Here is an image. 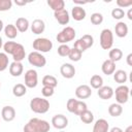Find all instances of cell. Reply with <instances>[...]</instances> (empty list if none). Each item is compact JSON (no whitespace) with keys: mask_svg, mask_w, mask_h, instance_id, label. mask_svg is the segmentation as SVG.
<instances>
[{"mask_svg":"<svg viewBox=\"0 0 132 132\" xmlns=\"http://www.w3.org/2000/svg\"><path fill=\"white\" fill-rule=\"evenodd\" d=\"M4 53L7 55H11L14 62H22L26 57L25 47L23 44L14 42V41H6L3 44Z\"/></svg>","mask_w":132,"mask_h":132,"instance_id":"6da1fadb","label":"cell"},{"mask_svg":"<svg viewBox=\"0 0 132 132\" xmlns=\"http://www.w3.org/2000/svg\"><path fill=\"white\" fill-rule=\"evenodd\" d=\"M51 125L47 121L38 118L31 119L23 128L24 132H48Z\"/></svg>","mask_w":132,"mask_h":132,"instance_id":"7a4b0ae2","label":"cell"},{"mask_svg":"<svg viewBox=\"0 0 132 132\" xmlns=\"http://www.w3.org/2000/svg\"><path fill=\"white\" fill-rule=\"evenodd\" d=\"M30 108L35 113H45L50 109V102L47 99L41 97H34L30 101Z\"/></svg>","mask_w":132,"mask_h":132,"instance_id":"3957f363","label":"cell"},{"mask_svg":"<svg viewBox=\"0 0 132 132\" xmlns=\"http://www.w3.org/2000/svg\"><path fill=\"white\" fill-rule=\"evenodd\" d=\"M75 30L70 27V26H67L65 28H63L56 36V39L59 43L61 44H67V42L69 41H72L74 38H75Z\"/></svg>","mask_w":132,"mask_h":132,"instance_id":"277c9868","label":"cell"},{"mask_svg":"<svg viewBox=\"0 0 132 132\" xmlns=\"http://www.w3.org/2000/svg\"><path fill=\"white\" fill-rule=\"evenodd\" d=\"M33 48L38 53H48L53 48V42L45 37H39L34 39L33 41Z\"/></svg>","mask_w":132,"mask_h":132,"instance_id":"5b68a950","label":"cell"},{"mask_svg":"<svg viewBox=\"0 0 132 132\" xmlns=\"http://www.w3.org/2000/svg\"><path fill=\"white\" fill-rule=\"evenodd\" d=\"M113 44V33L110 29H103L100 33V46L103 50H110Z\"/></svg>","mask_w":132,"mask_h":132,"instance_id":"8992f818","label":"cell"},{"mask_svg":"<svg viewBox=\"0 0 132 132\" xmlns=\"http://www.w3.org/2000/svg\"><path fill=\"white\" fill-rule=\"evenodd\" d=\"M28 62L32 66H35V67H38V68H42L46 64V59L41 53H38V52L34 51V52H31L28 55Z\"/></svg>","mask_w":132,"mask_h":132,"instance_id":"52a82bcc","label":"cell"},{"mask_svg":"<svg viewBox=\"0 0 132 132\" xmlns=\"http://www.w3.org/2000/svg\"><path fill=\"white\" fill-rule=\"evenodd\" d=\"M129 92L130 90L126 85H120L118 88H116V91H113V94L116 95L117 103L121 105L126 103L129 99Z\"/></svg>","mask_w":132,"mask_h":132,"instance_id":"ba28073f","label":"cell"},{"mask_svg":"<svg viewBox=\"0 0 132 132\" xmlns=\"http://www.w3.org/2000/svg\"><path fill=\"white\" fill-rule=\"evenodd\" d=\"M38 85V74L34 69H29L25 73V86L27 88L33 89Z\"/></svg>","mask_w":132,"mask_h":132,"instance_id":"9c48e42d","label":"cell"},{"mask_svg":"<svg viewBox=\"0 0 132 132\" xmlns=\"http://www.w3.org/2000/svg\"><path fill=\"white\" fill-rule=\"evenodd\" d=\"M52 125L58 130H63L68 126V119L62 113L55 114L52 118Z\"/></svg>","mask_w":132,"mask_h":132,"instance_id":"30bf717a","label":"cell"},{"mask_svg":"<svg viewBox=\"0 0 132 132\" xmlns=\"http://www.w3.org/2000/svg\"><path fill=\"white\" fill-rule=\"evenodd\" d=\"M60 73L64 78H72L75 75V67L70 63H64L60 67Z\"/></svg>","mask_w":132,"mask_h":132,"instance_id":"8fae6325","label":"cell"},{"mask_svg":"<svg viewBox=\"0 0 132 132\" xmlns=\"http://www.w3.org/2000/svg\"><path fill=\"white\" fill-rule=\"evenodd\" d=\"M92 95L91 87L88 85H80L75 89V96L78 99H87Z\"/></svg>","mask_w":132,"mask_h":132,"instance_id":"7c38bea8","label":"cell"},{"mask_svg":"<svg viewBox=\"0 0 132 132\" xmlns=\"http://www.w3.org/2000/svg\"><path fill=\"white\" fill-rule=\"evenodd\" d=\"M54 16L60 25H67L69 23V20H70L69 12L65 8L58 10V11H54Z\"/></svg>","mask_w":132,"mask_h":132,"instance_id":"4fadbf2b","label":"cell"},{"mask_svg":"<svg viewBox=\"0 0 132 132\" xmlns=\"http://www.w3.org/2000/svg\"><path fill=\"white\" fill-rule=\"evenodd\" d=\"M30 26H31L32 33L36 34V35H39V34L43 33L44 30H45V23L41 19H35Z\"/></svg>","mask_w":132,"mask_h":132,"instance_id":"5bb4252c","label":"cell"},{"mask_svg":"<svg viewBox=\"0 0 132 132\" xmlns=\"http://www.w3.org/2000/svg\"><path fill=\"white\" fill-rule=\"evenodd\" d=\"M1 118L5 121V122H11L14 120L15 118V109L10 106V105H6L2 108L1 110Z\"/></svg>","mask_w":132,"mask_h":132,"instance_id":"9a60e30c","label":"cell"},{"mask_svg":"<svg viewBox=\"0 0 132 132\" xmlns=\"http://www.w3.org/2000/svg\"><path fill=\"white\" fill-rule=\"evenodd\" d=\"M109 131V124L105 119H98L94 126L93 132H108Z\"/></svg>","mask_w":132,"mask_h":132,"instance_id":"2e32d148","label":"cell"},{"mask_svg":"<svg viewBox=\"0 0 132 132\" xmlns=\"http://www.w3.org/2000/svg\"><path fill=\"white\" fill-rule=\"evenodd\" d=\"M86 15H87V12H86L85 8H82V6L75 5L71 9V16L73 18L74 21H77V22L82 21V20H85Z\"/></svg>","mask_w":132,"mask_h":132,"instance_id":"e0dca14e","label":"cell"},{"mask_svg":"<svg viewBox=\"0 0 132 132\" xmlns=\"http://www.w3.org/2000/svg\"><path fill=\"white\" fill-rule=\"evenodd\" d=\"M97 95L103 100H108L113 96V89L109 86H102L100 89H98Z\"/></svg>","mask_w":132,"mask_h":132,"instance_id":"ac0fdd59","label":"cell"},{"mask_svg":"<svg viewBox=\"0 0 132 132\" xmlns=\"http://www.w3.org/2000/svg\"><path fill=\"white\" fill-rule=\"evenodd\" d=\"M101 70L105 75H111L116 71V63L109 59H106L101 65Z\"/></svg>","mask_w":132,"mask_h":132,"instance_id":"d6986e66","label":"cell"},{"mask_svg":"<svg viewBox=\"0 0 132 132\" xmlns=\"http://www.w3.org/2000/svg\"><path fill=\"white\" fill-rule=\"evenodd\" d=\"M128 31H129L128 26H127V24L124 23V22H119V23H117L116 26H114L116 35H117L118 37H120V38L126 37L127 34H128Z\"/></svg>","mask_w":132,"mask_h":132,"instance_id":"ffe728a7","label":"cell"},{"mask_svg":"<svg viewBox=\"0 0 132 132\" xmlns=\"http://www.w3.org/2000/svg\"><path fill=\"white\" fill-rule=\"evenodd\" d=\"M24 71V66L21 62H12L10 65H9V73L11 76H14V77H18L20 76Z\"/></svg>","mask_w":132,"mask_h":132,"instance_id":"44dd1931","label":"cell"},{"mask_svg":"<svg viewBox=\"0 0 132 132\" xmlns=\"http://www.w3.org/2000/svg\"><path fill=\"white\" fill-rule=\"evenodd\" d=\"M14 26H15V28H16V30H18L19 32L24 33V32H26V31L29 29L30 24H29V21H28L26 18L20 16V18L16 19Z\"/></svg>","mask_w":132,"mask_h":132,"instance_id":"7402d4cb","label":"cell"},{"mask_svg":"<svg viewBox=\"0 0 132 132\" xmlns=\"http://www.w3.org/2000/svg\"><path fill=\"white\" fill-rule=\"evenodd\" d=\"M113 79L119 85H124L128 79V74L125 70H122V69L116 70L113 72Z\"/></svg>","mask_w":132,"mask_h":132,"instance_id":"603a6c76","label":"cell"},{"mask_svg":"<svg viewBox=\"0 0 132 132\" xmlns=\"http://www.w3.org/2000/svg\"><path fill=\"white\" fill-rule=\"evenodd\" d=\"M18 32L19 31L16 30L15 26L12 25V24H8L4 27V34L8 39H14L19 34Z\"/></svg>","mask_w":132,"mask_h":132,"instance_id":"cb8c5ba5","label":"cell"},{"mask_svg":"<svg viewBox=\"0 0 132 132\" xmlns=\"http://www.w3.org/2000/svg\"><path fill=\"white\" fill-rule=\"evenodd\" d=\"M41 84L45 87H51V88H56L58 86V80L57 78L54 76V75H50V74H46L42 77V81Z\"/></svg>","mask_w":132,"mask_h":132,"instance_id":"d4e9b609","label":"cell"},{"mask_svg":"<svg viewBox=\"0 0 132 132\" xmlns=\"http://www.w3.org/2000/svg\"><path fill=\"white\" fill-rule=\"evenodd\" d=\"M122 112H123V107L119 103H112L108 107V113L111 117H114V118L120 117L122 114Z\"/></svg>","mask_w":132,"mask_h":132,"instance_id":"484cf974","label":"cell"},{"mask_svg":"<svg viewBox=\"0 0 132 132\" xmlns=\"http://www.w3.org/2000/svg\"><path fill=\"white\" fill-rule=\"evenodd\" d=\"M47 5L54 11H58L65 8V1L64 0H47Z\"/></svg>","mask_w":132,"mask_h":132,"instance_id":"4316f807","label":"cell"},{"mask_svg":"<svg viewBox=\"0 0 132 132\" xmlns=\"http://www.w3.org/2000/svg\"><path fill=\"white\" fill-rule=\"evenodd\" d=\"M90 85L93 89H100L102 86H103V78L101 75L99 74H94L91 76V79H90Z\"/></svg>","mask_w":132,"mask_h":132,"instance_id":"83f0119b","label":"cell"},{"mask_svg":"<svg viewBox=\"0 0 132 132\" xmlns=\"http://www.w3.org/2000/svg\"><path fill=\"white\" fill-rule=\"evenodd\" d=\"M78 40L80 41V43L82 44V46H84V48H85L86 51H87L88 48H90V47L94 44V38H93V36L90 35V34H85V35L81 36Z\"/></svg>","mask_w":132,"mask_h":132,"instance_id":"f1b7e54d","label":"cell"},{"mask_svg":"<svg viewBox=\"0 0 132 132\" xmlns=\"http://www.w3.org/2000/svg\"><path fill=\"white\" fill-rule=\"evenodd\" d=\"M27 93V87L23 84H16L12 88V94L15 97H23Z\"/></svg>","mask_w":132,"mask_h":132,"instance_id":"f546056e","label":"cell"},{"mask_svg":"<svg viewBox=\"0 0 132 132\" xmlns=\"http://www.w3.org/2000/svg\"><path fill=\"white\" fill-rule=\"evenodd\" d=\"M108 57H109V60H111L112 62L116 63V62L120 61L123 58V52L120 48H118V47L111 48L109 51V53H108Z\"/></svg>","mask_w":132,"mask_h":132,"instance_id":"4dcf8cb0","label":"cell"},{"mask_svg":"<svg viewBox=\"0 0 132 132\" xmlns=\"http://www.w3.org/2000/svg\"><path fill=\"white\" fill-rule=\"evenodd\" d=\"M78 117H79L80 121H81L82 123H85V124H92L93 121H94V114H93V112H92L91 110H89V109L85 110V111H84L82 113H80Z\"/></svg>","mask_w":132,"mask_h":132,"instance_id":"1f68e13d","label":"cell"},{"mask_svg":"<svg viewBox=\"0 0 132 132\" xmlns=\"http://www.w3.org/2000/svg\"><path fill=\"white\" fill-rule=\"evenodd\" d=\"M81 55L82 53H80L79 51H77L76 48H70V52L68 54V58L72 61V62H78L81 59Z\"/></svg>","mask_w":132,"mask_h":132,"instance_id":"d6a6232c","label":"cell"},{"mask_svg":"<svg viewBox=\"0 0 132 132\" xmlns=\"http://www.w3.org/2000/svg\"><path fill=\"white\" fill-rule=\"evenodd\" d=\"M8 56L5 53H0V71H4L8 67Z\"/></svg>","mask_w":132,"mask_h":132,"instance_id":"836d02e7","label":"cell"},{"mask_svg":"<svg viewBox=\"0 0 132 132\" xmlns=\"http://www.w3.org/2000/svg\"><path fill=\"white\" fill-rule=\"evenodd\" d=\"M88 109V105H87V103L86 102H84V101H80V100H78L77 101V103H76V106H75V109H74V114H76V116H79L80 113H82L85 110H87Z\"/></svg>","mask_w":132,"mask_h":132,"instance_id":"e575fe53","label":"cell"},{"mask_svg":"<svg viewBox=\"0 0 132 132\" xmlns=\"http://www.w3.org/2000/svg\"><path fill=\"white\" fill-rule=\"evenodd\" d=\"M90 20H91V23L93 25H100L103 22V15L100 12H94L91 14Z\"/></svg>","mask_w":132,"mask_h":132,"instance_id":"d590c367","label":"cell"},{"mask_svg":"<svg viewBox=\"0 0 132 132\" xmlns=\"http://www.w3.org/2000/svg\"><path fill=\"white\" fill-rule=\"evenodd\" d=\"M126 15V12L124 11V9L122 8H113L111 10V16L114 19V20H122L124 16Z\"/></svg>","mask_w":132,"mask_h":132,"instance_id":"8d00e7d4","label":"cell"},{"mask_svg":"<svg viewBox=\"0 0 132 132\" xmlns=\"http://www.w3.org/2000/svg\"><path fill=\"white\" fill-rule=\"evenodd\" d=\"M57 52H58V55L60 57H68V54L70 52V47L67 44H61L58 47Z\"/></svg>","mask_w":132,"mask_h":132,"instance_id":"74e56055","label":"cell"},{"mask_svg":"<svg viewBox=\"0 0 132 132\" xmlns=\"http://www.w3.org/2000/svg\"><path fill=\"white\" fill-rule=\"evenodd\" d=\"M12 7L11 0H0V11H7Z\"/></svg>","mask_w":132,"mask_h":132,"instance_id":"f35d334b","label":"cell"},{"mask_svg":"<svg viewBox=\"0 0 132 132\" xmlns=\"http://www.w3.org/2000/svg\"><path fill=\"white\" fill-rule=\"evenodd\" d=\"M77 99H74V98H70L68 99L67 103H66V107H67V110L71 113L74 112V109H75V106H76V103H77Z\"/></svg>","mask_w":132,"mask_h":132,"instance_id":"ab89813d","label":"cell"},{"mask_svg":"<svg viewBox=\"0 0 132 132\" xmlns=\"http://www.w3.org/2000/svg\"><path fill=\"white\" fill-rule=\"evenodd\" d=\"M55 93V89L54 88H51V87H45L43 86L42 89H41V94L43 97L47 98V97H52Z\"/></svg>","mask_w":132,"mask_h":132,"instance_id":"60d3db41","label":"cell"},{"mask_svg":"<svg viewBox=\"0 0 132 132\" xmlns=\"http://www.w3.org/2000/svg\"><path fill=\"white\" fill-rule=\"evenodd\" d=\"M117 4L119 8H124V7H129L132 5V0H117Z\"/></svg>","mask_w":132,"mask_h":132,"instance_id":"b9f144b4","label":"cell"},{"mask_svg":"<svg viewBox=\"0 0 132 132\" xmlns=\"http://www.w3.org/2000/svg\"><path fill=\"white\" fill-rule=\"evenodd\" d=\"M73 3L76 4L77 6H80V5H84V4H87L89 3L88 1H79V0H73Z\"/></svg>","mask_w":132,"mask_h":132,"instance_id":"7bdbcfd3","label":"cell"},{"mask_svg":"<svg viewBox=\"0 0 132 132\" xmlns=\"http://www.w3.org/2000/svg\"><path fill=\"white\" fill-rule=\"evenodd\" d=\"M126 61H127V64L129 66H132V54H129L126 58Z\"/></svg>","mask_w":132,"mask_h":132,"instance_id":"ee69618b","label":"cell"},{"mask_svg":"<svg viewBox=\"0 0 132 132\" xmlns=\"http://www.w3.org/2000/svg\"><path fill=\"white\" fill-rule=\"evenodd\" d=\"M108 132H123V129H121L120 127H112Z\"/></svg>","mask_w":132,"mask_h":132,"instance_id":"f6af8a7d","label":"cell"},{"mask_svg":"<svg viewBox=\"0 0 132 132\" xmlns=\"http://www.w3.org/2000/svg\"><path fill=\"white\" fill-rule=\"evenodd\" d=\"M14 3H15L16 5H19V6H24V5L27 4V2H25V1H20V0H15Z\"/></svg>","mask_w":132,"mask_h":132,"instance_id":"bcb514c9","label":"cell"},{"mask_svg":"<svg viewBox=\"0 0 132 132\" xmlns=\"http://www.w3.org/2000/svg\"><path fill=\"white\" fill-rule=\"evenodd\" d=\"M127 18L131 21L132 20V9L131 8H129V10H128V12H127Z\"/></svg>","mask_w":132,"mask_h":132,"instance_id":"7dc6e473","label":"cell"},{"mask_svg":"<svg viewBox=\"0 0 132 132\" xmlns=\"http://www.w3.org/2000/svg\"><path fill=\"white\" fill-rule=\"evenodd\" d=\"M123 132H132V125L128 126V127L125 129V131H123Z\"/></svg>","mask_w":132,"mask_h":132,"instance_id":"c3c4849f","label":"cell"},{"mask_svg":"<svg viewBox=\"0 0 132 132\" xmlns=\"http://www.w3.org/2000/svg\"><path fill=\"white\" fill-rule=\"evenodd\" d=\"M3 29H4V25H3V22H2V20H0V32H1Z\"/></svg>","mask_w":132,"mask_h":132,"instance_id":"681fc988","label":"cell"},{"mask_svg":"<svg viewBox=\"0 0 132 132\" xmlns=\"http://www.w3.org/2000/svg\"><path fill=\"white\" fill-rule=\"evenodd\" d=\"M3 46V40H2V38H1V36H0V48Z\"/></svg>","mask_w":132,"mask_h":132,"instance_id":"f907efd6","label":"cell"},{"mask_svg":"<svg viewBox=\"0 0 132 132\" xmlns=\"http://www.w3.org/2000/svg\"><path fill=\"white\" fill-rule=\"evenodd\" d=\"M59 132H65V131H63V130H61V131H59Z\"/></svg>","mask_w":132,"mask_h":132,"instance_id":"816d5d0a","label":"cell"},{"mask_svg":"<svg viewBox=\"0 0 132 132\" xmlns=\"http://www.w3.org/2000/svg\"><path fill=\"white\" fill-rule=\"evenodd\" d=\"M0 86H1V82H0Z\"/></svg>","mask_w":132,"mask_h":132,"instance_id":"f5cc1de1","label":"cell"}]
</instances>
